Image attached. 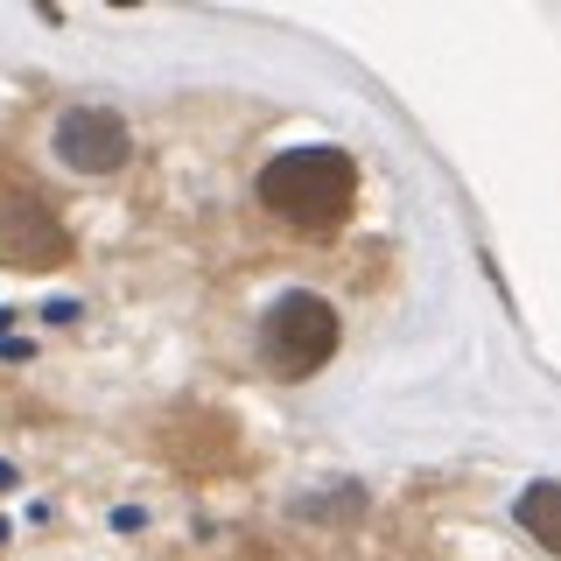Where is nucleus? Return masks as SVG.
Returning <instances> with one entry per match:
<instances>
[{
	"label": "nucleus",
	"mask_w": 561,
	"mask_h": 561,
	"mask_svg": "<svg viewBox=\"0 0 561 561\" xmlns=\"http://www.w3.org/2000/svg\"><path fill=\"white\" fill-rule=\"evenodd\" d=\"M358 197V162L344 148H288L260 169V204L295 232H330L351 218Z\"/></svg>",
	"instance_id": "f257e3e1"
},
{
	"label": "nucleus",
	"mask_w": 561,
	"mask_h": 561,
	"mask_svg": "<svg viewBox=\"0 0 561 561\" xmlns=\"http://www.w3.org/2000/svg\"><path fill=\"white\" fill-rule=\"evenodd\" d=\"M337 358V309L323 295H280V302L260 316V365L274 379H309Z\"/></svg>",
	"instance_id": "f03ea898"
},
{
	"label": "nucleus",
	"mask_w": 561,
	"mask_h": 561,
	"mask_svg": "<svg viewBox=\"0 0 561 561\" xmlns=\"http://www.w3.org/2000/svg\"><path fill=\"white\" fill-rule=\"evenodd\" d=\"M57 162L70 175H113L127 169V119L113 113V105H70V113H57Z\"/></svg>",
	"instance_id": "7ed1b4c3"
},
{
	"label": "nucleus",
	"mask_w": 561,
	"mask_h": 561,
	"mask_svg": "<svg viewBox=\"0 0 561 561\" xmlns=\"http://www.w3.org/2000/svg\"><path fill=\"white\" fill-rule=\"evenodd\" d=\"M0 245H8L14 260H28V267H43V260H64V225L35 197H22V204L0 210Z\"/></svg>",
	"instance_id": "20e7f679"
},
{
	"label": "nucleus",
	"mask_w": 561,
	"mask_h": 561,
	"mask_svg": "<svg viewBox=\"0 0 561 561\" xmlns=\"http://www.w3.org/2000/svg\"><path fill=\"white\" fill-rule=\"evenodd\" d=\"M513 519H519V534H526V540H540L548 554H561V484H554V478L526 484V491H519V505H513Z\"/></svg>",
	"instance_id": "39448f33"
},
{
	"label": "nucleus",
	"mask_w": 561,
	"mask_h": 561,
	"mask_svg": "<svg viewBox=\"0 0 561 561\" xmlns=\"http://www.w3.org/2000/svg\"><path fill=\"white\" fill-rule=\"evenodd\" d=\"M35 8H43V14H49V22H57V0H35Z\"/></svg>",
	"instance_id": "423d86ee"
},
{
	"label": "nucleus",
	"mask_w": 561,
	"mask_h": 561,
	"mask_svg": "<svg viewBox=\"0 0 561 561\" xmlns=\"http://www.w3.org/2000/svg\"><path fill=\"white\" fill-rule=\"evenodd\" d=\"M113 8H140V0H113Z\"/></svg>",
	"instance_id": "0eeeda50"
}]
</instances>
